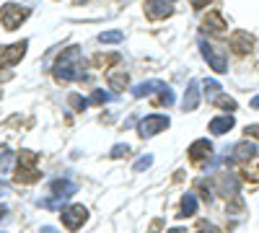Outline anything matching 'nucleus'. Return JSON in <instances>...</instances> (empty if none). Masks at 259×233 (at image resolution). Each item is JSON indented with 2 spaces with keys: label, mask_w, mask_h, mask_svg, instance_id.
<instances>
[{
  "label": "nucleus",
  "mask_w": 259,
  "mask_h": 233,
  "mask_svg": "<svg viewBox=\"0 0 259 233\" xmlns=\"http://www.w3.org/2000/svg\"><path fill=\"white\" fill-rule=\"evenodd\" d=\"M52 75L60 80V83H70V80H80L85 78V65H83V55L78 47H68L55 62L52 68Z\"/></svg>",
  "instance_id": "obj_1"
},
{
  "label": "nucleus",
  "mask_w": 259,
  "mask_h": 233,
  "mask_svg": "<svg viewBox=\"0 0 259 233\" xmlns=\"http://www.w3.org/2000/svg\"><path fill=\"white\" fill-rule=\"evenodd\" d=\"M36 161H39V156L34 153V151H21V156H18V168H16V181H21V184H34V181H39V168H36Z\"/></svg>",
  "instance_id": "obj_2"
},
{
  "label": "nucleus",
  "mask_w": 259,
  "mask_h": 233,
  "mask_svg": "<svg viewBox=\"0 0 259 233\" xmlns=\"http://www.w3.org/2000/svg\"><path fill=\"white\" fill-rule=\"evenodd\" d=\"M200 52H202L205 62H207L215 73H228V60H226L223 50H218L215 44H210V41L200 39Z\"/></svg>",
  "instance_id": "obj_3"
},
{
  "label": "nucleus",
  "mask_w": 259,
  "mask_h": 233,
  "mask_svg": "<svg viewBox=\"0 0 259 233\" xmlns=\"http://www.w3.org/2000/svg\"><path fill=\"white\" fill-rule=\"evenodd\" d=\"M26 16H29V8H21L16 3H8V6L0 8V24H3L8 31H13L16 26H21V21H26Z\"/></svg>",
  "instance_id": "obj_4"
},
{
  "label": "nucleus",
  "mask_w": 259,
  "mask_h": 233,
  "mask_svg": "<svg viewBox=\"0 0 259 233\" xmlns=\"http://www.w3.org/2000/svg\"><path fill=\"white\" fill-rule=\"evenodd\" d=\"M168 124H171L168 117H163V114H150V117H145V119L138 124V132H140V137H153V135L163 132Z\"/></svg>",
  "instance_id": "obj_5"
},
{
  "label": "nucleus",
  "mask_w": 259,
  "mask_h": 233,
  "mask_svg": "<svg viewBox=\"0 0 259 233\" xmlns=\"http://www.w3.org/2000/svg\"><path fill=\"white\" fill-rule=\"evenodd\" d=\"M60 218H62V223L68 225L70 230H78L85 223V218H89V210H85L83 205H70V207H62Z\"/></svg>",
  "instance_id": "obj_6"
},
{
  "label": "nucleus",
  "mask_w": 259,
  "mask_h": 233,
  "mask_svg": "<svg viewBox=\"0 0 259 233\" xmlns=\"http://www.w3.org/2000/svg\"><path fill=\"white\" fill-rule=\"evenodd\" d=\"M26 47H29V41H16V44L11 47H0V68H8V65H16V62L26 55Z\"/></svg>",
  "instance_id": "obj_7"
},
{
  "label": "nucleus",
  "mask_w": 259,
  "mask_h": 233,
  "mask_svg": "<svg viewBox=\"0 0 259 233\" xmlns=\"http://www.w3.org/2000/svg\"><path fill=\"white\" fill-rule=\"evenodd\" d=\"M171 13H174V8H171L168 0H148V3H145V16H148L150 21L168 18Z\"/></svg>",
  "instance_id": "obj_8"
},
{
  "label": "nucleus",
  "mask_w": 259,
  "mask_h": 233,
  "mask_svg": "<svg viewBox=\"0 0 259 233\" xmlns=\"http://www.w3.org/2000/svg\"><path fill=\"white\" fill-rule=\"evenodd\" d=\"M182 107H184V112H194L200 107V80H189L184 99H182Z\"/></svg>",
  "instance_id": "obj_9"
},
{
  "label": "nucleus",
  "mask_w": 259,
  "mask_h": 233,
  "mask_svg": "<svg viewBox=\"0 0 259 233\" xmlns=\"http://www.w3.org/2000/svg\"><path fill=\"white\" fill-rule=\"evenodd\" d=\"M163 94V91H168V86L163 80H145V83H138V86L133 88V96L135 99H145V96H150V94Z\"/></svg>",
  "instance_id": "obj_10"
},
{
  "label": "nucleus",
  "mask_w": 259,
  "mask_h": 233,
  "mask_svg": "<svg viewBox=\"0 0 259 233\" xmlns=\"http://www.w3.org/2000/svg\"><path fill=\"white\" fill-rule=\"evenodd\" d=\"M212 156V143L210 140H194L192 145H189V158L192 161H202V158H210Z\"/></svg>",
  "instance_id": "obj_11"
},
{
  "label": "nucleus",
  "mask_w": 259,
  "mask_h": 233,
  "mask_svg": "<svg viewBox=\"0 0 259 233\" xmlns=\"http://www.w3.org/2000/svg\"><path fill=\"white\" fill-rule=\"evenodd\" d=\"M212 184L218 187V192H221V195H226V197L239 192V181H236V176H231V174H218Z\"/></svg>",
  "instance_id": "obj_12"
},
{
  "label": "nucleus",
  "mask_w": 259,
  "mask_h": 233,
  "mask_svg": "<svg viewBox=\"0 0 259 233\" xmlns=\"http://www.w3.org/2000/svg\"><path fill=\"white\" fill-rule=\"evenodd\" d=\"M50 187H52V192H55L57 197H65V200H70V197L78 192V184L70 181V179H55Z\"/></svg>",
  "instance_id": "obj_13"
},
{
  "label": "nucleus",
  "mask_w": 259,
  "mask_h": 233,
  "mask_svg": "<svg viewBox=\"0 0 259 233\" xmlns=\"http://www.w3.org/2000/svg\"><path fill=\"white\" fill-rule=\"evenodd\" d=\"M231 47L239 52V55H246V52H251V47H254V39H251L246 31H236V34L231 36Z\"/></svg>",
  "instance_id": "obj_14"
},
{
  "label": "nucleus",
  "mask_w": 259,
  "mask_h": 233,
  "mask_svg": "<svg viewBox=\"0 0 259 233\" xmlns=\"http://www.w3.org/2000/svg\"><path fill=\"white\" fill-rule=\"evenodd\" d=\"M254 156H256V145L249 143V140H244V143H239V145L233 148L231 161H249V158H254Z\"/></svg>",
  "instance_id": "obj_15"
},
{
  "label": "nucleus",
  "mask_w": 259,
  "mask_h": 233,
  "mask_svg": "<svg viewBox=\"0 0 259 233\" xmlns=\"http://www.w3.org/2000/svg\"><path fill=\"white\" fill-rule=\"evenodd\" d=\"M231 127H233V117H215L212 122H210V132L212 135H226L228 130H231Z\"/></svg>",
  "instance_id": "obj_16"
},
{
  "label": "nucleus",
  "mask_w": 259,
  "mask_h": 233,
  "mask_svg": "<svg viewBox=\"0 0 259 233\" xmlns=\"http://www.w3.org/2000/svg\"><path fill=\"white\" fill-rule=\"evenodd\" d=\"M202 29H205V31H215V34H218V31H223V29H228V26H226V21H223V16H221V13H210V16L205 18Z\"/></svg>",
  "instance_id": "obj_17"
},
{
  "label": "nucleus",
  "mask_w": 259,
  "mask_h": 233,
  "mask_svg": "<svg viewBox=\"0 0 259 233\" xmlns=\"http://www.w3.org/2000/svg\"><path fill=\"white\" fill-rule=\"evenodd\" d=\"M194 213H197V197H194L192 192H187L182 197V218H189Z\"/></svg>",
  "instance_id": "obj_18"
},
{
  "label": "nucleus",
  "mask_w": 259,
  "mask_h": 233,
  "mask_svg": "<svg viewBox=\"0 0 259 233\" xmlns=\"http://www.w3.org/2000/svg\"><path fill=\"white\" fill-rule=\"evenodd\" d=\"M11 166H13V153H11V148L0 145V174H8Z\"/></svg>",
  "instance_id": "obj_19"
},
{
  "label": "nucleus",
  "mask_w": 259,
  "mask_h": 233,
  "mask_svg": "<svg viewBox=\"0 0 259 233\" xmlns=\"http://www.w3.org/2000/svg\"><path fill=\"white\" fill-rule=\"evenodd\" d=\"M205 86V94H207V101H215L221 96V86H218V80H205L202 83Z\"/></svg>",
  "instance_id": "obj_20"
},
{
  "label": "nucleus",
  "mask_w": 259,
  "mask_h": 233,
  "mask_svg": "<svg viewBox=\"0 0 259 233\" xmlns=\"http://www.w3.org/2000/svg\"><path fill=\"white\" fill-rule=\"evenodd\" d=\"M122 39H124L122 31H104V34H99L101 44H114V41H122Z\"/></svg>",
  "instance_id": "obj_21"
},
{
  "label": "nucleus",
  "mask_w": 259,
  "mask_h": 233,
  "mask_svg": "<svg viewBox=\"0 0 259 233\" xmlns=\"http://www.w3.org/2000/svg\"><path fill=\"white\" fill-rule=\"evenodd\" d=\"M114 96L112 94H104V91H94L91 94V99H89V104H104V101H112Z\"/></svg>",
  "instance_id": "obj_22"
},
{
  "label": "nucleus",
  "mask_w": 259,
  "mask_h": 233,
  "mask_svg": "<svg viewBox=\"0 0 259 233\" xmlns=\"http://www.w3.org/2000/svg\"><path fill=\"white\" fill-rule=\"evenodd\" d=\"M127 153H130V145H114L109 156H112V158H122V156H127Z\"/></svg>",
  "instance_id": "obj_23"
},
{
  "label": "nucleus",
  "mask_w": 259,
  "mask_h": 233,
  "mask_svg": "<svg viewBox=\"0 0 259 233\" xmlns=\"http://www.w3.org/2000/svg\"><path fill=\"white\" fill-rule=\"evenodd\" d=\"M150 163H153V156H143L135 161V171H143V168H148Z\"/></svg>",
  "instance_id": "obj_24"
},
{
  "label": "nucleus",
  "mask_w": 259,
  "mask_h": 233,
  "mask_svg": "<svg viewBox=\"0 0 259 233\" xmlns=\"http://www.w3.org/2000/svg\"><path fill=\"white\" fill-rule=\"evenodd\" d=\"M215 104H221L223 109H236V101L228 99V96H218V99H215Z\"/></svg>",
  "instance_id": "obj_25"
},
{
  "label": "nucleus",
  "mask_w": 259,
  "mask_h": 233,
  "mask_svg": "<svg viewBox=\"0 0 259 233\" xmlns=\"http://www.w3.org/2000/svg\"><path fill=\"white\" fill-rule=\"evenodd\" d=\"M70 104H73L75 109H80V112H83L85 107H89V99H80V96H70Z\"/></svg>",
  "instance_id": "obj_26"
},
{
  "label": "nucleus",
  "mask_w": 259,
  "mask_h": 233,
  "mask_svg": "<svg viewBox=\"0 0 259 233\" xmlns=\"http://www.w3.org/2000/svg\"><path fill=\"white\" fill-rule=\"evenodd\" d=\"M124 83H127V75H112V86H114V88L124 86Z\"/></svg>",
  "instance_id": "obj_27"
},
{
  "label": "nucleus",
  "mask_w": 259,
  "mask_h": 233,
  "mask_svg": "<svg viewBox=\"0 0 259 233\" xmlns=\"http://www.w3.org/2000/svg\"><path fill=\"white\" fill-rule=\"evenodd\" d=\"M6 195H11V184L0 179V197H6Z\"/></svg>",
  "instance_id": "obj_28"
},
{
  "label": "nucleus",
  "mask_w": 259,
  "mask_h": 233,
  "mask_svg": "<svg viewBox=\"0 0 259 233\" xmlns=\"http://www.w3.org/2000/svg\"><path fill=\"white\" fill-rule=\"evenodd\" d=\"M189 3H192V8H197V11H202L207 3H210V0H189Z\"/></svg>",
  "instance_id": "obj_29"
},
{
  "label": "nucleus",
  "mask_w": 259,
  "mask_h": 233,
  "mask_svg": "<svg viewBox=\"0 0 259 233\" xmlns=\"http://www.w3.org/2000/svg\"><path fill=\"white\" fill-rule=\"evenodd\" d=\"M246 132L254 135V137H259V124H249V127H246Z\"/></svg>",
  "instance_id": "obj_30"
},
{
  "label": "nucleus",
  "mask_w": 259,
  "mask_h": 233,
  "mask_svg": "<svg viewBox=\"0 0 259 233\" xmlns=\"http://www.w3.org/2000/svg\"><path fill=\"white\" fill-rule=\"evenodd\" d=\"M6 218H8V207L0 205V220H6Z\"/></svg>",
  "instance_id": "obj_31"
},
{
  "label": "nucleus",
  "mask_w": 259,
  "mask_h": 233,
  "mask_svg": "<svg viewBox=\"0 0 259 233\" xmlns=\"http://www.w3.org/2000/svg\"><path fill=\"white\" fill-rule=\"evenodd\" d=\"M39 233H57V230H55V228H52V225H45V228H41V230H39Z\"/></svg>",
  "instance_id": "obj_32"
},
{
  "label": "nucleus",
  "mask_w": 259,
  "mask_h": 233,
  "mask_svg": "<svg viewBox=\"0 0 259 233\" xmlns=\"http://www.w3.org/2000/svg\"><path fill=\"white\" fill-rule=\"evenodd\" d=\"M251 107H254V109H259V96H254V99H251Z\"/></svg>",
  "instance_id": "obj_33"
},
{
  "label": "nucleus",
  "mask_w": 259,
  "mask_h": 233,
  "mask_svg": "<svg viewBox=\"0 0 259 233\" xmlns=\"http://www.w3.org/2000/svg\"><path fill=\"white\" fill-rule=\"evenodd\" d=\"M168 233H184V230L182 228H174V230H168Z\"/></svg>",
  "instance_id": "obj_34"
},
{
  "label": "nucleus",
  "mask_w": 259,
  "mask_h": 233,
  "mask_svg": "<svg viewBox=\"0 0 259 233\" xmlns=\"http://www.w3.org/2000/svg\"><path fill=\"white\" fill-rule=\"evenodd\" d=\"M200 233H215V228H207V230H200Z\"/></svg>",
  "instance_id": "obj_35"
}]
</instances>
